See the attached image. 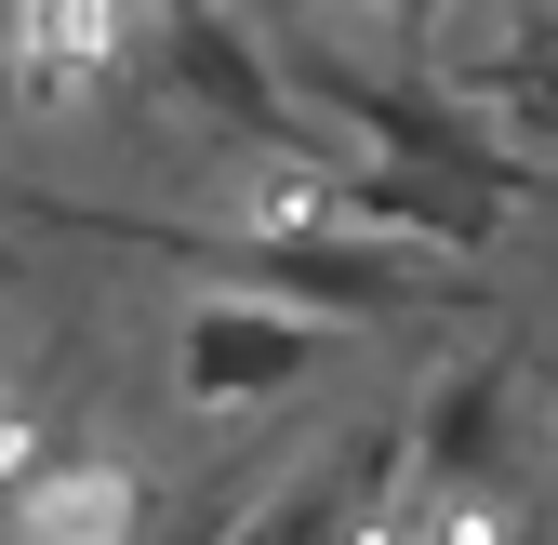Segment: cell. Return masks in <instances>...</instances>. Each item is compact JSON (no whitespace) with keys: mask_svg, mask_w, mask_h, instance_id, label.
Wrapping results in <instances>:
<instances>
[{"mask_svg":"<svg viewBox=\"0 0 558 545\" xmlns=\"http://www.w3.org/2000/svg\"><path fill=\"white\" fill-rule=\"evenodd\" d=\"M27 107V53H14V0H0V120Z\"/></svg>","mask_w":558,"mask_h":545,"instance_id":"cell-4","label":"cell"},{"mask_svg":"<svg viewBox=\"0 0 558 545\" xmlns=\"http://www.w3.org/2000/svg\"><path fill=\"white\" fill-rule=\"evenodd\" d=\"M0 280H14V240H0Z\"/></svg>","mask_w":558,"mask_h":545,"instance_id":"cell-7","label":"cell"},{"mask_svg":"<svg viewBox=\"0 0 558 545\" xmlns=\"http://www.w3.org/2000/svg\"><path fill=\"white\" fill-rule=\"evenodd\" d=\"M532 373H545V413H558V360H532Z\"/></svg>","mask_w":558,"mask_h":545,"instance_id":"cell-6","label":"cell"},{"mask_svg":"<svg viewBox=\"0 0 558 545\" xmlns=\"http://www.w3.org/2000/svg\"><path fill=\"white\" fill-rule=\"evenodd\" d=\"M160 532V480L133 452H53L40 480L0 493V545H147Z\"/></svg>","mask_w":558,"mask_h":545,"instance_id":"cell-2","label":"cell"},{"mask_svg":"<svg viewBox=\"0 0 558 545\" xmlns=\"http://www.w3.org/2000/svg\"><path fill=\"white\" fill-rule=\"evenodd\" d=\"M332 14H399V27H426V14H452V0H332Z\"/></svg>","mask_w":558,"mask_h":545,"instance_id":"cell-5","label":"cell"},{"mask_svg":"<svg viewBox=\"0 0 558 545\" xmlns=\"http://www.w3.org/2000/svg\"><path fill=\"white\" fill-rule=\"evenodd\" d=\"M147 40H160V0H14V53H27V94L40 107L107 94Z\"/></svg>","mask_w":558,"mask_h":545,"instance_id":"cell-3","label":"cell"},{"mask_svg":"<svg viewBox=\"0 0 558 545\" xmlns=\"http://www.w3.org/2000/svg\"><path fill=\"white\" fill-rule=\"evenodd\" d=\"M332 360H345V319H319V306H293V293H253V280L186 293V306H173V332H160L173 399H186V413H214V426L306 399Z\"/></svg>","mask_w":558,"mask_h":545,"instance_id":"cell-1","label":"cell"}]
</instances>
